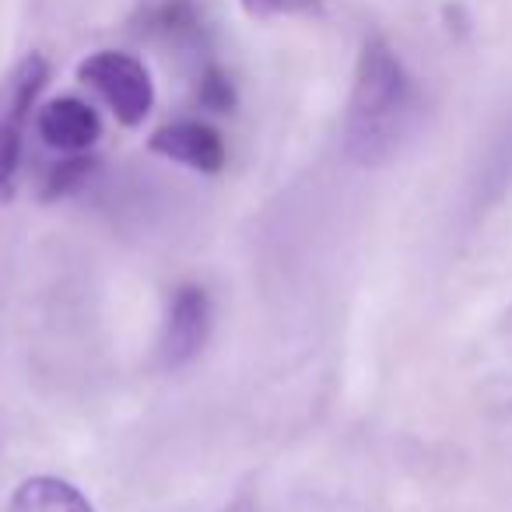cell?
<instances>
[{
  "mask_svg": "<svg viewBox=\"0 0 512 512\" xmlns=\"http://www.w3.org/2000/svg\"><path fill=\"white\" fill-rule=\"evenodd\" d=\"M414 120H418V92L404 64L390 46L372 39L358 60L348 120H344V148L358 165L376 169L400 155Z\"/></svg>",
  "mask_w": 512,
  "mask_h": 512,
  "instance_id": "6da1fadb",
  "label": "cell"
},
{
  "mask_svg": "<svg viewBox=\"0 0 512 512\" xmlns=\"http://www.w3.org/2000/svg\"><path fill=\"white\" fill-rule=\"evenodd\" d=\"M46 78H50V67L39 53H32L0 88V200L15 197L18 165H22V134Z\"/></svg>",
  "mask_w": 512,
  "mask_h": 512,
  "instance_id": "7a4b0ae2",
  "label": "cell"
},
{
  "mask_svg": "<svg viewBox=\"0 0 512 512\" xmlns=\"http://www.w3.org/2000/svg\"><path fill=\"white\" fill-rule=\"evenodd\" d=\"M78 74L88 88H95L106 99V106L113 109L123 127H137L148 120L151 106H155V85L141 60H134L130 53L102 50L88 57Z\"/></svg>",
  "mask_w": 512,
  "mask_h": 512,
  "instance_id": "3957f363",
  "label": "cell"
},
{
  "mask_svg": "<svg viewBox=\"0 0 512 512\" xmlns=\"http://www.w3.org/2000/svg\"><path fill=\"white\" fill-rule=\"evenodd\" d=\"M211 334V299L200 285H183L172 292L169 313L162 323V365L165 369H183L204 351Z\"/></svg>",
  "mask_w": 512,
  "mask_h": 512,
  "instance_id": "277c9868",
  "label": "cell"
},
{
  "mask_svg": "<svg viewBox=\"0 0 512 512\" xmlns=\"http://www.w3.org/2000/svg\"><path fill=\"white\" fill-rule=\"evenodd\" d=\"M151 151L162 158H172V162L186 165V169H197V172H221L225 165V141L214 127L200 120H176V123H165L162 130L151 134Z\"/></svg>",
  "mask_w": 512,
  "mask_h": 512,
  "instance_id": "5b68a950",
  "label": "cell"
},
{
  "mask_svg": "<svg viewBox=\"0 0 512 512\" xmlns=\"http://www.w3.org/2000/svg\"><path fill=\"white\" fill-rule=\"evenodd\" d=\"M39 137L60 155H85L102 134L99 113L81 99H53L39 109Z\"/></svg>",
  "mask_w": 512,
  "mask_h": 512,
  "instance_id": "8992f818",
  "label": "cell"
},
{
  "mask_svg": "<svg viewBox=\"0 0 512 512\" xmlns=\"http://www.w3.org/2000/svg\"><path fill=\"white\" fill-rule=\"evenodd\" d=\"M8 512H95L92 502L64 477H29L11 495Z\"/></svg>",
  "mask_w": 512,
  "mask_h": 512,
  "instance_id": "52a82bcc",
  "label": "cell"
},
{
  "mask_svg": "<svg viewBox=\"0 0 512 512\" xmlns=\"http://www.w3.org/2000/svg\"><path fill=\"white\" fill-rule=\"evenodd\" d=\"M88 172H92V162H88L85 155H67L64 162H60L57 169H53L50 176H46L43 197L46 200H57V197H64V193L78 190V186L88 179Z\"/></svg>",
  "mask_w": 512,
  "mask_h": 512,
  "instance_id": "ba28073f",
  "label": "cell"
},
{
  "mask_svg": "<svg viewBox=\"0 0 512 512\" xmlns=\"http://www.w3.org/2000/svg\"><path fill=\"white\" fill-rule=\"evenodd\" d=\"M246 11L260 18H278V15H316L323 8L320 0H242Z\"/></svg>",
  "mask_w": 512,
  "mask_h": 512,
  "instance_id": "9c48e42d",
  "label": "cell"
},
{
  "mask_svg": "<svg viewBox=\"0 0 512 512\" xmlns=\"http://www.w3.org/2000/svg\"><path fill=\"white\" fill-rule=\"evenodd\" d=\"M200 102L211 109H218V113H225V109H232L235 95H232V85L225 81V74L218 71H207L204 81H200Z\"/></svg>",
  "mask_w": 512,
  "mask_h": 512,
  "instance_id": "30bf717a",
  "label": "cell"
}]
</instances>
